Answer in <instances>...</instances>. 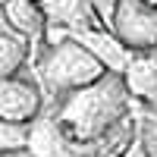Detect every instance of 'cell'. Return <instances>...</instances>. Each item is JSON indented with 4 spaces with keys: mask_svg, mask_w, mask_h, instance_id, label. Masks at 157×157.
Segmentation results:
<instances>
[{
    "mask_svg": "<svg viewBox=\"0 0 157 157\" xmlns=\"http://www.w3.org/2000/svg\"><path fill=\"white\" fill-rule=\"evenodd\" d=\"M29 72H35L44 98L57 101V98L69 94L75 88H85L91 82H98L107 69L75 38H63L57 44H44L41 50H35V60H32Z\"/></svg>",
    "mask_w": 157,
    "mask_h": 157,
    "instance_id": "cell-2",
    "label": "cell"
},
{
    "mask_svg": "<svg viewBox=\"0 0 157 157\" xmlns=\"http://www.w3.org/2000/svg\"><path fill=\"white\" fill-rule=\"evenodd\" d=\"M29 157H85V145L75 141L72 132L60 123V116L44 104V110L29 123Z\"/></svg>",
    "mask_w": 157,
    "mask_h": 157,
    "instance_id": "cell-3",
    "label": "cell"
},
{
    "mask_svg": "<svg viewBox=\"0 0 157 157\" xmlns=\"http://www.w3.org/2000/svg\"><path fill=\"white\" fill-rule=\"evenodd\" d=\"M6 19L13 25V32L22 35L25 41H32L35 50H41L47 41V16L41 10V0H3Z\"/></svg>",
    "mask_w": 157,
    "mask_h": 157,
    "instance_id": "cell-8",
    "label": "cell"
},
{
    "mask_svg": "<svg viewBox=\"0 0 157 157\" xmlns=\"http://www.w3.org/2000/svg\"><path fill=\"white\" fill-rule=\"evenodd\" d=\"M41 10L47 16V25H50L44 44H57L63 38H69L72 32L104 25L98 10L91 6V0H41Z\"/></svg>",
    "mask_w": 157,
    "mask_h": 157,
    "instance_id": "cell-5",
    "label": "cell"
},
{
    "mask_svg": "<svg viewBox=\"0 0 157 157\" xmlns=\"http://www.w3.org/2000/svg\"><path fill=\"white\" fill-rule=\"evenodd\" d=\"M69 38H75L82 47H88L91 54L101 60V66L107 69V72H116V75H123L126 66H129V63H132V57H135V50L129 47L123 38L110 29V25L82 29V32H72Z\"/></svg>",
    "mask_w": 157,
    "mask_h": 157,
    "instance_id": "cell-6",
    "label": "cell"
},
{
    "mask_svg": "<svg viewBox=\"0 0 157 157\" xmlns=\"http://www.w3.org/2000/svg\"><path fill=\"white\" fill-rule=\"evenodd\" d=\"M25 148H29V123H16V120L0 116V157L25 154Z\"/></svg>",
    "mask_w": 157,
    "mask_h": 157,
    "instance_id": "cell-10",
    "label": "cell"
},
{
    "mask_svg": "<svg viewBox=\"0 0 157 157\" xmlns=\"http://www.w3.org/2000/svg\"><path fill=\"white\" fill-rule=\"evenodd\" d=\"M116 157H151V151H148V145H145V135H141V123H138V132H135V138L129 141V145L116 154Z\"/></svg>",
    "mask_w": 157,
    "mask_h": 157,
    "instance_id": "cell-12",
    "label": "cell"
},
{
    "mask_svg": "<svg viewBox=\"0 0 157 157\" xmlns=\"http://www.w3.org/2000/svg\"><path fill=\"white\" fill-rule=\"evenodd\" d=\"M148 3H154V6H157V0H148Z\"/></svg>",
    "mask_w": 157,
    "mask_h": 157,
    "instance_id": "cell-15",
    "label": "cell"
},
{
    "mask_svg": "<svg viewBox=\"0 0 157 157\" xmlns=\"http://www.w3.org/2000/svg\"><path fill=\"white\" fill-rule=\"evenodd\" d=\"M47 107L60 116V123L72 132L75 141L94 145L104 135H110L120 123H126L138 110V104L132 101L123 75L104 72L98 82L75 88L57 101H47Z\"/></svg>",
    "mask_w": 157,
    "mask_h": 157,
    "instance_id": "cell-1",
    "label": "cell"
},
{
    "mask_svg": "<svg viewBox=\"0 0 157 157\" xmlns=\"http://www.w3.org/2000/svg\"><path fill=\"white\" fill-rule=\"evenodd\" d=\"M35 60V47L32 41H25L16 32H3L0 35V75H22L32 69Z\"/></svg>",
    "mask_w": 157,
    "mask_h": 157,
    "instance_id": "cell-9",
    "label": "cell"
},
{
    "mask_svg": "<svg viewBox=\"0 0 157 157\" xmlns=\"http://www.w3.org/2000/svg\"><path fill=\"white\" fill-rule=\"evenodd\" d=\"M141 135H145V145H148L151 157H157V120L148 110H141Z\"/></svg>",
    "mask_w": 157,
    "mask_h": 157,
    "instance_id": "cell-11",
    "label": "cell"
},
{
    "mask_svg": "<svg viewBox=\"0 0 157 157\" xmlns=\"http://www.w3.org/2000/svg\"><path fill=\"white\" fill-rule=\"evenodd\" d=\"M13 157H29V154H13Z\"/></svg>",
    "mask_w": 157,
    "mask_h": 157,
    "instance_id": "cell-14",
    "label": "cell"
},
{
    "mask_svg": "<svg viewBox=\"0 0 157 157\" xmlns=\"http://www.w3.org/2000/svg\"><path fill=\"white\" fill-rule=\"evenodd\" d=\"M148 113H151V110H148ZM151 116H154V120H157V113H151Z\"/></svg>",
    "mask_w": 157,
    "mask_h": 157,
    "instance_id": "cell-16",
    "label": "cell"
},
{
    "mask_svg": "<svg viewBox=\"0 0 157 157\" xmlns=\"http://www.w3.org/2000/svg\"><path fill=\"white\" fill-rule=\"evenodd\" d=\"M110 29L132 50H154L157 47V6L148 0H123L116 6Z\"/></svg>",
    "mask_w": 157,
    "mask_h": 157,
    "instance_id": "cell-4",
    "label": "cell"
},
{
    "mask_svg": "<svg viewBox=\"0 0 157 157\" xmlns=\"http://www.w3.org/2000/svg\"><path fill=\"white\" fill-rule=\"evenodd\" d=\"M123 0H91V6L98 10V16H101V22L104 25H110L113 22V16H116V6H120Z\"/></svg>",
    "mask_w": 157,
    "mask_h": 157,
    "instance_id": "cell-13",
    "label": "cell"
},
{
    "mask_svg": "<svg viewBox=\"0 0 157 157\" xmlns=\"http://www.w3.org/2000/svg\"><path fill=\"white\" fill-rule=\"evenodd\" d=\"M123 82L141 110L157 113V47L154 50H135L132 63L123 72Z\"/></svg>",
    "mask_w": 157,
    "mask_h": 157,
    "instance_id": "cell-7",
    "label": "cell"
}]
</instances>
